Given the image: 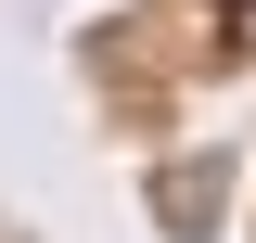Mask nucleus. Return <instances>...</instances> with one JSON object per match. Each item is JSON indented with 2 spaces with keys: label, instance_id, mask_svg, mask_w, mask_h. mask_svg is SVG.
<instances>
[{
  "label": "nucleus",
  "instance_id": "nucleus-1",
  "mask_svg": "<svg viewBox=\"0 0 256 243\" xmlns=\"http://www.w3.org/2000/svg\"><path fill=\"white\" fill-rule=\"evenodd\" d=\"M218 192H230V166H218V154H192V166H166V180H154V205H166V230H180V243H205V230H218Z\"/></svg>",
  "mask_w": 256,
  "mask_h": 243
}]
</instances>
